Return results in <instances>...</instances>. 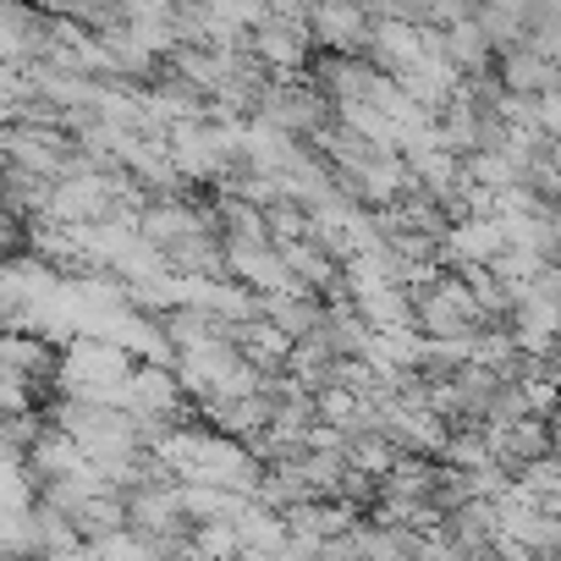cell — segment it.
<instances>
[{
	"label": "cell",
	"instance_id": "5b68a950",
	"mask_svg": "<svg viewBox=\"0 0 561 561\" xmlns=\"http://www.w3.org/2000/svg\"><path fill=\"white\" fill-rule=\"evenodd\" d=\"M0 165L28 171L39 182H61L83 165V149L67 127H39V122H0Z\"/></svg>",
	"mask_w": 561,
	"mask_h": 561
},
{
	"label": "cell",
	"instance_id": "52a82bcc",
	"mask_svg": "<svg viewBox=\"0 0 561 561\" xmlns=\"http://www.w3.org/2000/svg\"><path fill=\"white\" fill-rule=\"evenodd\" d=\"M506 226L495 209H468L462 220L446 226L440 237V264L446 270H484V264H501L506 259Z\"/></svg>",
	"mask_w": 561,
	"mask_h": 561
},
{
	"label": "cell",
	"instance_id": "8fae6325",
	"mask_svg": "<svg viewBox=\"0 0 561 561\" xmlns=\"http://www.w3.org/2000/svg\"><path fill=\"white\" fill-rule=\"evenodd\" d=\"M495 78H501V89L517 94V100H534V94L561 89V67H556L550 56H539L534 45H512V50H501V56H495Z\"/></svg>",
	"mask_w": 561,
	"mask_h": 561
},
{
	"label": "cell",
	"instance_id": "ba28073f",
	"mask_svg": "<svg viewBox=\"0 0 561 561\" xmlns=\"http://www.w3.org/2000/svg\"><path fill=\"white\" fill-rule=\"evenodd\" d=\"M226 280L248 287L253 298H275V293H298L293 270L280 259L275 237H253V242H226Z\"/></svg>",
	"mask_w": 561,
	"mask_h": 561
},
{
	"label": "cell",
	"instance_id": "7c38bea8",
	"mask_svg": "<svg viewBox=\"0 0 561 561\" xmlns=\"http://www.w3.org/2000/svg\"><path fill=\"white\" fill-rule=\"evenodd\" d=\"M435 45H440V56H446L462 78H484V72H495V45L484 39V28H479L473 18H462V23L440 28V34H435Z\"/></svg>",
	"mask_w": 561,
	"mask_h": 561
},
{
	"label": "cell",
	"instance_id": "3957f363",
	"mask_svg": "<svg viewBox=\"0 0 561 561\" xmlns=\"http://www.w3.org/2000/svg\"><path fill=\"white\" fill-rule=\"evenodd\" d=\"M408 298H413V331L430 336V342H468L490 325L462 270H435Z\"/></svg>",
	"mask_w": 561,
	"mask_h": 561
},
{
	"label": "cell",
	"instance_id": "30bf717a",
	"mask_svg": "<svg viewBox=\"0 0 561 561\" xmlns=\"http://www.w3.org/2000/svg\"><path fill=\"white\" fill-rule=\"evenodd\" d=\"M280 259H287L298 293H320V298H336L342 293V253L320 231H304L293 242H280Z\"/></svg>",
	"mask_w": 561,
	"mask_h": 561
},
{
	"label": "cell",
	"instance_id": "6da1fadb",
	"mask_svg": "<svg viewBox=\"0 0 561 561\" xmlns=\"http://www.w3.org/2000/svg\"><path fill=\"white\" fill-rule=\"evenodd\" d=\"M116 408L133 419V430H138V440H144V446H160L171 430H182V424H187L193 397L182 391V380H176V369H171V364H133V375H127V386H122V402H116Z\"/></svg>",
	"mask_w": 561,
	"mask_h": 561
},
{
	"label": "cell",
	"instance_id": "7a4b0ae2",
	"mask_svg": "<svg viewBox=\"0 0 561 561\" xmlns=\"http://www.w3.org/2000/svg\"><path fill=\"white\" fill-rule=\"evenodd\" d=\"M133 364L138 358L105 336H72V342H61V358H56V391L83 397V402H122Z\"/></svg>",
	"mask_w": 561,
	"mask_h": 561
},
{
	"label": "cell",
	"instance_id": "9c48e42d",
	"mask_svg": "<svg viewBox=\"0 0 561 561\" xmlns=\"http://www.w3.org/2000/svg\"><path fill=\"white\" fill-rule=\"evenodd\" d=\"M369 7L364 0H309V34L314 50L331 56H364L369 50Z\"/></svg>",
	"mask_w": 561,
	"mask_h": 561
},
{
	"label": "cell",
	"instance_id": "4fadbf2b",
	"mask_svg": "<svg viewBox=\"0 0 561 561\" xmlns=\"http://www.w3.org/2000/svg\"><path fill=\"white\" fill-rule=\"evenodd\" d=\"M309 561H369V550H364V534H358V523L347 528V534H331L325 545H314V556Z\"/></svg>",
	"mask_w": 561,
	"mask_h": 561
},
{
	"label": "cell",
	"instance_id": "9a60e30c",
	"mask_svg": "<svg viewBox=\"0 0 561 561\" xmlns=\"http://www.w3.org/2000/svg\"><path fill=\"white\" fill-rule=\"evenodd\" d=\"M545 369H550V375H556V380H561V336H556V347H550V353H545Z\"/></svg>",
	"mask_w": 561,
	"mask_h": 561
},
{
	"label": "cell",
	"instance_id": "5bb4252c",
	"mask_svg": "<svg viewBox=\"0 0 561 561\" xmlns=\"http://www.w3.org/2000/svg\"><path fill=\"white\" fill-rule=\"evenodd\" d=\"M550 457H556V462H561V408H556V413H550Z\"/></svg>",
	"mask_w": 561,
	"mask_h": 561
},
{
	"label": "cell",
	"instance_id": "277c9868",
	"mask_svg": "<svg viewBox=\"0 0 561 561\" xmlns=\"http://www.w3.org/2000/svg\"><path fill=\"white\" fill-rule=\"evenodd\" d=\"M253 122H259V127H275V133H287V138H298V144L314 149V138L336 122V111H331V100L314 89V78L298 72V78H270V89H264L259 105H253Z\"/></svg>",
	"mask_w": 561,
	"mask_h": 561
},
{
	"label": "cell",
	"instance_id": "8992f818",
	"mask_svg": "<svg viewBox=\"0 0 561 561\" xmlns=\"http://www.w3.org/2000/svg\"><path fill=\"white\" fill-rule=\"evenodd\" d=\"M248 56L270 72V78H298L314 56V34H309V18L298 12H275L264 0V18L253 23L248 34Z\"/></svg>",
	"mask_w": 561,
	"mask_h": 561
}]
</instances>
